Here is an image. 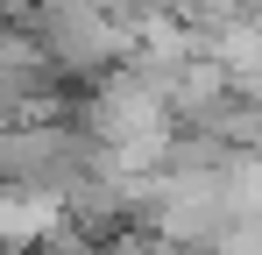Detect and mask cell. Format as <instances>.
<instances>
[{"label":"cell","mask_w":262,"mask_h":255,"mask_svg":"<svg viewBox=\"0 0 262 255\" xmlns=\"http://www.w3.org/2000/svg\"><path fill=\"white\" fill-rule=\"evenodd\" d=\"M71 121L92 135V149H121V142H142V135L184 128L177 107H170V85L156 78V71H142L135 57L92 78V92L71 107Z\"/></svg>","instance_id":"6da1fadb"},{"label":"cell","mask_w":262,"mask_h":255,"mask_svg":"<svg viewBox=\"0 0 262 255\" xmlns=\"http://www.w3.org/2000/svg\"><path fill=\"white\" fill-rule=\"evenodd\" d=\"M71 227V192L43 177H0V248L7 255H43Z\"/></svg>","instance_id":"7a4b0ae2"},{"label":"cell","mask_w":262,"mask_h":255,"mask_svg":"<svg viewBox=\"0 0 262 255\" xmlns=\"http://www.w3.org/2000/svg\"><path fill=\"white\" fill-rule=\"evenodd\" d=\"M177 7H184V0H177Z\"/></svg>","instance_id":"3957f363"}]
</instances>
